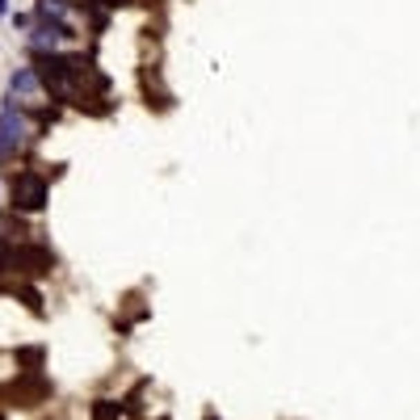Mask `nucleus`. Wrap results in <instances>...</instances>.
Masks as SVG:
<instances>
[{
    "label": "nucleus",
    "mask_w": 420,
    "mask_h": 420,
    "mask_svg": "<svg viewBox=\"0 0 420 420\" xmlns=\"http://www.w3.org/2000/svg\"><path fill=\"white\" fill-rule=\"evenodd\" d=\"M9 193H13V210H42L46 206V181L38 173H17Z\"/></svg>",
    "instance_id": "nucleus-1"
},
{
    "label": "nucleus",
    "mask_w": 420,
    "mask_h": 420,
    "mask_svg": "<svg viewBox=\"0 0 420 420\" xmlns=\"http://www.w3.org/2000/svg\"><path fill=\"white\" fill-rule=\"evenodd\" d=\"M26 135H30V126H26V118L17 114V105H5V110H0V160L13 155V151L26 143Z\"/></svg>",
    "instance_id": "nucleus-2"
},
{
    "label": "nucleus",
    "mask_w": 420,
    "mask_h": 420,
    "mask_svg": "<svg viewBox=\"0 0 420 420\" xmlns=\"http://www.w3.org/2000/svg\"><path fill=\"white\" fill-rule=\"evenodd\" d=\"M9 265H13V269H21V274H30V278H42V274H50L55 256H50L46 248H38V244H21V248H13V252H9Z\"/></svg>",
    "instance_id": "nucleus-3"
},
{
    "label": "nucleus",
    "mask_w": 420,
    "mask_h": 420,
    "mask_svg": "<svg viewBox=\"0 0 420 420\" xmlns=\"http://www.w3.org/2000/svg\"><path fill=\"white\" fill-rule=\"evenodd\" d=\"M64 38H72V30H68L64 21H42V26H38V34H34V46H38V50H46V46L64 42Z\"/></svg>",
    "instance_id": "nucleus-4"
},
{
    "label": "nucleus",
    "mask_w": 420,
    "mask_h": 420,
    "mask_svg": "<svg viewBox=\"0 0 420 420\" xmlns=\"http://www.w3.org/2000/svg\"><path fill=\"white\" fill-rule=\"evenodd\" d=\"M9 88H13L17 97H34V93H38V72H30V68H17V72L9 76Z\"/></svg>",
    "instance_id": "nucleus-5"
},
{
    "label": "nucleus",
    "mask_w": 420,
    "mask_h": 420,
    "mask_svg": "<svg viewBox=\"0 0 420 420\" xmlns=\"http://www.w3.org/2000/svg\"><path fill=\"white\" fill-rule=\"evenodd\" d=\"M122 416V403H114V399H97L93 403V420H118Z\"/></svg>",
    "instance_id": "nucleus-6"
},
{
    "label": "nucleus",
    "mask_w": 420,
    "mask_h": 420,
    "mask_svg": "<svg viewBox=\"0 0 420 420\" xmlns=\"http://www.w3.org/2000/svg\"><path fill=\"white\" fill-rule=\"evenodd\" d=\"M38 13H42V17L64 21V0H38Z\"/></svg>",
    "instance_id": "nucleus-7"
},
{
    "label": "nucleus",
    "mask_w": 420,
    "mask_h": 420,
    "mask_svg": "<svg viewBox=\"0 0 420 420\" xmlns=\"http://www.w3.org/2000/svg\"><path fill=\"white\" fill-rule=\"evenodd\" d=\"M21 298L30 303V311H42V298H38V290H30V286H21Z\"/></svg>",
    "instance_id": "nucleus-8"
},
{
    "label": "nucleus",
    "mask_w": 420,
    "mask_h": 420,
    "mask_svg": "<svg viewBox=\"0 0 420 420\" xmlns=\"http://www.w3.org/2000/svg\"><path fill=\"white\" fill-rule=\"evenodd\" d=\"M97 5H105V9H122L126 0H97Z\"/></svg>",
    "instance_id": "nucleus-9"
},
{
    "label": "nucleus",
    "mask_w": 420,
    "mask_h": 420,
    "mask_svg": "<svg viewBox=\"0 0 420 420\" xmlns=\"http://www.w3.org/2000/svg\"><path fill=\"white\" fill-rule=\"evenodd\" d=\"M5 265H9V248H5V244H0V269H5Z\"/></svg>",
    "instance_id": "nucleus-10"
},
{
    "label": "nucleus",
    "mask_w": 420,
    "mask_h": 420,
    "mask_svg": "<svg viewBox=\"0 0 420 420\" xmlns=\"http://www.w3.org/2000/svg\"><path fill=\"white\" fill-rule=\"evenodd\" d=\"M0 17H5V0H0Z\"/></svg>",
    "instance_id": "nucleus-11"
}]
</instances>
